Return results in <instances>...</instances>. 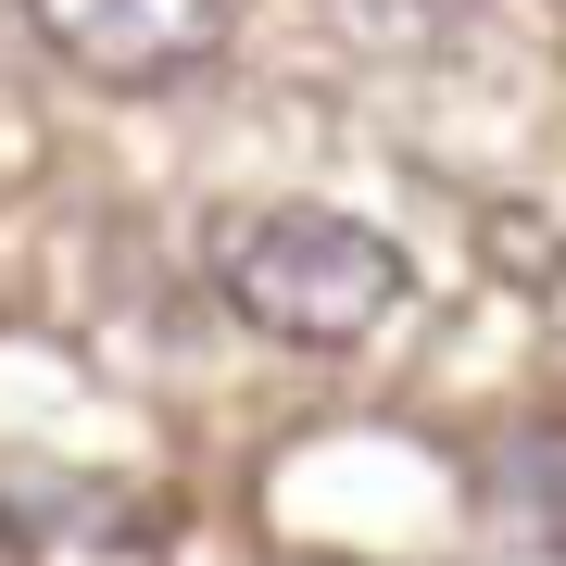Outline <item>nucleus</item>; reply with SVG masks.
Returning a JSON list of instances; mask_svg holds the SVG:
<instances>
[{"label":"nucleus","instance_id":"f03ea898","mask_svg":"<svg viewBox=\"0 0 566 566\" xmlns=\"http://www.w3.org/2000/svg\"><path fill=\"white\" fill-rule=\"evenodd\" d=\"M252 0H25V25L102 88H151V76H189L240 39Z\"/></svg>","mask_w":566,"mask_h":566},{"label":"nucleus","instance_id":"f257e3e1","mask_svg":"<svg viewBox=\"0 0 566 566\" xmlns=\"http://www.w3.org/2000/svg\"><path fill=\"white\" fill-rule=\"evenodd\" d=\"M214 290L240 327H264L290 353H353L403 303V252L327 202H252L214 227Z\"/></svg>","mask_w":566,"mask_h":566},{"label":"nucleus","instance_id":"20e7f679","mask_svg":"<svg viewBox=\"0 0 566 566\" xmlns=\"http://www.w3.org/2000/svg\"><path fill=\"white\" fill-rule=\"evenodd\" d=\"M516 504H528V528L566 554V428H542V441L516 453Z\"/></svg>","mask_w":566,"mask_h":566},{"label":"nucleus","instance_id":"7ed1b4c3","mask_svg":"<svg viewBox=\"0 0 566 566\" xmlns=\"http://www.w3.org/2000/svg\"><path fill=\"white\" fill-rule=\"evenodd\" d=\"M0 566H164L151 491H0Z\"/></svg>","mask_w":566,"mask_h":566}]
</instances>
